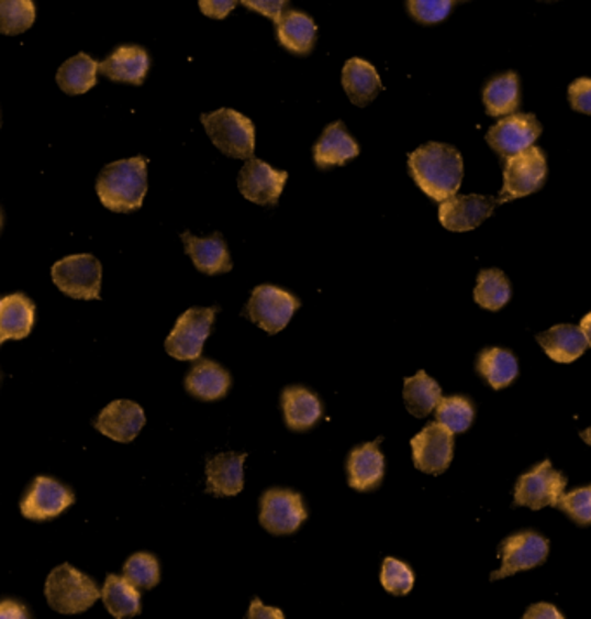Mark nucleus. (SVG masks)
I'll use <instances>...</instances> for the list:
<instances>
[{
  "label": "nucleus",
  "instance_id": "1a4fd4ad",
  "mask_svg": "<svg viewBox=\"0 0 591 619\" xmlns=\"http://www.w3.org/2000/svg\"><path fill=\"white\" fill-rule=\"evenodd\" d=\"M308 519L304 498L292 489H267L260 498L259 522L271 534H292Z\"/></svg>",
  "mask_w": 591,
  "mask_h": 619
},
{
  "label": "nucleus",
  "instance_id": "39448f33",
  "mask_svg": "<svg viewBox=\"0 0 591 619\" xmlns=\"http://www.w3.org/2000/svg\"><path fill=\"white\" fill-rule=\"evenodd\" d=\"M53 281L65 296L71 299H101L103 267L91 254L70 255L54 264Z\"/></svg>",
  "mask_w": 591,
  "mask_h": 619
},
{
  "label": "nucleus",
  "instance_id": "dca6fc26",
  "mask_svg": "<svg viewBox=\"0 0 591 619\" xmlns=\"http://www.w3.org/2000/svg\"><path fill=\"white\" fill-rule=\"evenodd\" d=\"M500 200L481 195H460L441 203L439 219L446 230L464 233L481 226L486 219L493 215Z\"/></svg>",
  "mask_w": 591,
  "mask_h": 619
},
{
  "label": "nucleus",
  "instance_id": "9d476101",
  "mask_svg": "<svg viewBox=\"0 0 591 619\" xmlns=\"http://www.w3.org/2000/svg\"><path fill=\"white\" fill-rule=\"evenodd\" d=\"M567 479L560 472L554 471L550 460H545L538 467L527 472L515 486V505L542 510L557 507L566 491Z\"/></svg>",
  "mask_w": 591,
  "mask_h": 619
},
{
  "label": "nucleus",
  "instance_id": "a878e982",
  "mask_svg": "<svg viewBox=\"0 0 591 619\" xmlns=\"http://www.w3.org/2000/svg\"><path fill=\"white\" fill-rule=\"evenodd\" d=\"M35 303L25 294H11L0 300V344L9 339L21 341L32 332Z\"/></svg>",
  "mask_w": 591,
  "mask_h": 619
},
{
  "label": "nucleus",
  "instance_id": "09e8293b",
  "mask_svg": "<svg viewBox=\"0 0 591 619\" xmlns=\"http://www.w3.org/2000/svg\"><path fill=\"white\" fill-rule=\"evenodd\" d=\"M581 439H583L584 443L590 444L591 446V429H587V431L581 432Z\"/></svg>",
  "mask_w": 591,
  "mask_h": 619
},
{
  "label": "nucleus",
  "instance_id": "f8f14e48",
  "mask_svg": "<svg viewBox=\"0 0 591 619\" xmlns=\"http://www.w3.org/2000/svg\"><path fill=\"white\" fill-rule=\"evenodd\" d=\"M501 564L497 573L491 574V579H503L506 576H514L521 571L534 570L542 566L548 557L550 545L548 540L534 531L512 534L501 543Z\"/></svg>",
  "mask_w": 591,
  "mask_h": 619
},
{
  "label": "nucleus",
  "instance_id": "b1692460",
  "mask_svg": "<svg viewBox=\"0 0 591 619\" xmlns=\"http://www.w3.org/2000/svg\"><path fill=\"white\" fill-rule=\"evenodd\" d=\"M538 342L546 356L562 365L576 362L588 347L587 335L581 327L575 324H557L548 332L539 333Z\"/></svg>",
  "mask_w": 591,
  "mask_h": 619
},
{
  "label": "nucleus",
  "instance_id": "0eeeda50",
  "mask_svg": "<svg viewBox=\"0 0 591 619\" xmlns=\"http://www.w3.org/2000/svg\"><path fill=\"white\" fill-rule=\"evenodd\" d=\"M219 308H191L177 320L165 349L179 362H197L202 356L203 344L209 339Z\"/></svg>",
  "mask_w": 591,
  "mask_h": 619
},
{
  "label": "nucleus",
  "instance_id": "2f4dec72",
  "mask_svg": "<svg viewBox=\"0 0 591 619\" xmlns=\"http://www.w3.org/2000/svg\"><path fill=\"white\" fill-rule=\"evenodd\" d=\"M98 71L99 63L94 62L89 54L80 53L75 58L63 63L56 74V82L66 95H83V92L91 91L98 82Z\"/></svg>",
  "mask_w": 591,
  "mask_h": 619
},
{
  "label": "nucleus",
  "instance_id": "9b49d317",
  "mask_svg": "<svg viewBox=\"0 0 591 619\" xmlns=\"http://www.w3.org/2000/svg\"><path fill=\"white\" fill-rule=\"evenodd\" d=\"M74 504L75 495L68 486L53 477L38 476L30 484L20 509L23 517L30 521L41 522L62 516Z\"/></svg>",
  "mask_w": 591,
  "mask_h": 619
},
{
  "label": "nucleus",
  "instance_id": "c756f323",
  "mask_svg": "<svg viewBox=\"0 0 591 619\" xmlns=\"http://www.w3.org/2000/svg\"><path fill=\"white\" fill-rule=\"evenodd\" d=\"M101 599L108 612L115 618H134L141 612V594L136 585H132L125 576L108 574Z\"/></svg>",
  "mask_w": 591,
  "mask_h": 619
},
{
  "label": "nucleus",
  "instance_id": "aec40b11",
  "mask_svg": "<svg viewBox=\"0 0 591 619\" xmlns=\"http://www.w3.org/2000/svg\"><path fill=\"white\" fill-rule=\"evenodd\" d=\"M186 254L193 261L198 272L214 276L230 273L233 269L226 242L221 233L212 234L209 239H197L191 233L181 234Z\"/></svg>",
  "mask_w": 591,
  "mask_h": 619
},
{
  "label": "nucleus",
  "instance_id": "bb28decb",
  "mask_svg": "<svg viewBox=\"0 0 591 619\" xmlns=\"http://www.w3.org/2000/svg\"><path fill=\"white\" fill-rule=\"evenodd\" d=\"M342 86L356 107L370 104L378 92L382 91V80L378 77L375 66L361 58H353L345 63Z\"/></svg>",
  "mask_w": 591,
  "mask_h": 619
},
{
  "label": "nucleus",
  "instance_id": "412c9836",
  "mask_svg": "<svg viewBox=\"0 0 591 619\" xmlns=\"http://www.w3.org/2000/svg\"><path fill=\"white\" fill-rule=\"evenodd\" d=\"M149 56L140 46H120L99 63V71L113 82L143 86L144 78L148 75Z\"/></svg>",
  "mask_w": 591,
  "mask_h": 619
},
{
  "label": "nucleus",
  "instance_id": "37998d69",
  "mask_svg": "<svg viewBox=\"0 0 591 619\" xmlns=\"http://www.w3.org/2000/svg\"><path fill=\"white\" fill-rule=\"evenodd\" d=\"M238 4V0H200V9L205 16L224 20Z\"/></svg>",
  "mask_w": 591,
  "mask_h": 619
},
{
  "label": "nucleus",
  "instance_id": "58836bf2",
  "mask_svg": "<svg viewBox=\"0 0 591 619\" xmlns=\"http://www.w3.org/2000/svg\"><path fill=\"white\" fill-rule=\"evenodd\" d=\"M557 507L578 524H591V484L564 495Z\"/></svg>",
  "mask_w": 591,
  "mask_h": 619
},
{
  "label": "nucleus",
  "instance_id": "cd10ccee",
  "mask_svg": "<svg viewBox=\"0 0 591 619\" xmlns=\"http://www.w3.org/2000/svg\"><path fill=\"white\" fill-rule=\"evenodd\" d=\"M186 390L200 401H219L231 387V375L218 363L202 360L191 368L185 382Z\"/></svg>",
  "mask_w": 591,
  "mask_h": 619
},
{
  "label": "nucleus",
  "instance_id": "8fccbe9b",
  "mask_svg": "<svg viewBox=\"0 0 591 619\" xmlns=\"http://www.w3.org/2000/svg\"><path fill=\"white\" fill-rule=\"evenodd\" d=\"M542 2H557V0H542Z\"/></svg>",
  "mask_w": 591,
  "mask_h": 619
},
{
  "label": "nucleus",
  "instance_id": "2eb2a0df",
  "mask_svg": "<svg viewBox=\"0 0 591 619\" xmlns=\"http://www.w3.org/2000/svg\"><path fill=\"white\" fill-rule=\"evenodd\" d=\"M288 174L266 162L250 158L238 176L239 194L257 206H276L287 185Z\"/></svg>",
  "mask_w": 591,
  "mask_h": 619
},
{
  "label": "nucleus",
  "instance_id": "4468645a",
  "mask_svg": "<svg viewBox=\"0 0 591 619\" xmlns=\"http://www.w3.org/2000/svg\"><path fill=\"white\" fill-rule=\"evenodd\" d=\"M539 134H542V123L536 117L515 113L505 117L491 128L486 141L498 155L510 158L533 148L534 141L538 140Z\"/></svg>",
  "mask_w": 591,
  "mask_h": 619
},
{
  "label": "nucleus",
  "instance_id": "f3484780",
  "mask_svg": "<svg viewBox=\"0 0 591 619\" xmlns=\"http://www.w3.org/2000/svg\"><path fill=\"white\" fill-rule=\"evenodd\" d=\"M146 423L143 408L134 401L119 399L99 413L94 422L96 429L116 443H132Z\"/></svg>",
  "mask_w": 591,
  "mask_h": 619
},
{
  "label": "nucleus",
  "instance_id": "c9c22d12",
  "mask_svg": "<svg viewBox=\"0 0 591 619\" xmlns=\"http://www.w3.org/2000/svg\"><path fill=\"white\" fill-rule=\"evenodd\" d=\"M35 21L33 0H0V32L18 35L26 32Z\"/></svg>",
  "mask_w": 591,
  "mask_h": 619
},
{
  "label": "nucleus",
  "instance_id": "423d86ee",
  "mask_svg": "<svg viewBox=\"0 0 591 619\" xmlns=\"http://www.w3.org/2000/svg\"><path fill=\"white\" fill-rule=\"evenodd\" d=\"M299 308L300 300L290 291L272 285H260L252 291L250 300L243 309V317L254 321L269 335H276L287 327Z\"/></svg>",
  "mask_w": 591,
  "mask_h": 619
},
{
  "label": "nucleus",
  "instance_id": "72a5a7b5",
  "mask_svg": "<svg viewBox=\"0 0 591 619\" xmlns=\"http://www.w3.org/2000/svg\"><path fill=\"white\" fill-rule=\"evenodd\" d=\"M510 297H512V287L505 273L500 269H484L479 273L473 299L481 308L500 311L509 303Z\"/></svg>",
  "mask_w": 591,
  "mask_h": 619
},
{
  "label": "nucleus",
  "instance_id": "20e7f679",
  "mask_svg": "<svg viewBox=\"0 0 591 619\" xmlns=\"http://www.w3.org/2000/svg\"><path fill=\"white\" fill-rule=\"evenodd\" d=\"M203 128L212 143L224 155L239 161H250L255 152L254 122L239 111L222 108L202 115Z\"/></svg>",
  "mask_w": 591,
  "mask_h": 619
},
{
  "label": "nucleus",
  "instance_id": "49530a36",
  "mask_svg": "<svg viewBox=\"0 0 591 619\" xmlns=\"http://www.w3.org/2000/svg\"><path fill=\"white\" fill-rule=\"evenodd\" d=\"M247 618H278L283 619L285 615L280 609H275V607L263 606L260 599L255 597L254 603H252L250 609H248Z\"/></svg>",
  "mask_w": 591,
  "mask_h": 619
},
{
  "label": "nucleus",
  "instance_id": "5701e85b",
  "mask_svg": "<svg viewBox=\"0 0 591 619\" xmlns=\"http://www.w3.org/2000/svg\"><path fill=\"white\" fill-rule=\"evenodd\" d=\"M285 423L293 432H308L323 417V405L316 394L305 387H287L281 394Z\"/></svg>",
  "mask_w": 591,
  "mask_h": 619
},
{
  "label": "nucleus",
  "instance_id": "c85d7f7f",
  "mask_svg": "<svg viewBox=\"0 0 591 619\" xmlns=\"http://www.w3.org/2000/svg\"><path fill=\"white\" fill-rule=\"evenodd\" d=\"M477 372L494 390L505 389L517 378V357L506 349H486L477 357Z\"/></svg>",
  "mask_w": 591,
  "mask_h": 619
},
{
  "label": "nucleus",
  "instance_id": "f257e3e1",
  "mask_svg": "<svg viewBox=\"0 0 591 619\" xmlns=\"http://www.w3.org/2000/svg\"><path fill=\"white\" fill-rule=\"evenodd\" d=\"M408 167L423 194L436 201L455 197L464 179L460 152L449 144H425L411 153Z\"/></svg>",
  "mask_w": 591,
  "mask_h": 619
},
{
  "label": "nucleus",
  "instance_id": "a19ab883",
  "mask_svg": "<svg viewBox=\"0 0 591 619\" xmlns=\"http://www.w3.org/2000/svg\"><path fill=\"white\" fill-rule=\"evenodd\" d=\"M569 103L572 110L591 115V78H578L569 87Z\"/></svg>",
  "mask_w": 591,
  "mask_h": 619
},
{
  "label": "nucleus",
  "instance_id": "473e14b6",
  "mask_svg": "<svg viewBox=\"0 0 591 619\" xmlns=\"http://www.w3.org/2000/svg\"><path fill=\"white\" fill-rule=\"evenodd\" d=\"M404 402L408 411L416 419H425L436 410L441 402V387L434 378L425 372H419L415 377L404 380Z\"/></svg>",
  "mask_w": 591,
  "mask_h": 619
},
{
  "label": "nucleus",
  "instance_id": "a211bd4d",
  "mask_svg": "<svg viewBox=\"0 0 591 619\" xmlns=\"http://www.w3.org/2000/svg\"><path fill=\"white\" fill-rule=\"evenodd\" d=\"M380 443H382V438L377 439L373 443L354 447L349 453L347 476H349L350 488L356 491H371L382 484L386 458L378 447Z\"/></svg>",
  "mask_w": 591,
  "mask_h": 619
},
{
  "label": "nucleus",
  "instance_id": "4be33fe9",
  "mask_svg": "<svg viewBox=\"0 0 591 619\" xmlns=\"http://www.w3.org/2000/svg\"><path fill=\"white\" fill-rule=\"evenodd\" d=\"M247 453H221L207 460V493L215 497H236L243 489V464Z\"/></svg>",
  "mask_w": 591,
  "mask_h": 619
},
{
  "label": "nucleus",
  "instance_id": "f704fd0d",
  "mask_svg": "<svg viewBox=\"0 0 591 619\" xmlns=\"http://www.w3.org/2000/svg\"><path fill=\"white\" fill-rule=\"evenodd\" d=\"M476 410L470 399L464 396H451V398L441 399L436 408L437 422L448 427L453 434L465 432L472 425Z\"/></svg>",
  "mask_w": 591,
  "mask_h": 619
},
{
  "label": "nucleus",
  "instance_id": "7ed1b4c3",
  "mask_svg": "<svg viewBox=\"0 0 591 619\" xmlns=\"http://www.w3.org/2000/svg\"><path fill=\"white\" fill-rule=\"evenodd\" d=\"M94 579L70 564L51 571L46 582V599L51 609L62 615H80L91 609L101 597Z\"/></svg>",
  "mask_w": 591,
  "mask_h": 619
},
{
  "label": "nucleus",
  "instance_id": "de8ad7c7",
  "mask_svg": "<svg viewBox=\"0 0 591 619\" xmlns=\"http://www.w3.org/2000/svg\"><path fill=\"white\" fill-rule=\"evenodd\" d=\"M581 330H583L584 335H587L588 344L591 345V312L581 321Z\"/></svg>",
  "mask_w": 591,
  "mask_h": 619
},
{
  "label": "nucleus",
  "instance_id": "f03ea898",
  "mask_svg": "<svg viewBox=\"0 0 591 619\" xmlns=\"http://www.w3.org/2000/svg\"><path fill=\"white\" fill-rule=\"evenodd\" d=\"M99 200L111 212H134L148 191V161L134 156L107 165L96 183Z\"/></svg>",
  "mask_w": 591,
  "mask_h": 619
},
{
  "label": "nucleus",
  "instance_id": "7c9ffc66",
  "mask_svg": "<svg viewBox=\"0 0 591 619\" xmlns=\"http://www.w3.org/2000/svg\"><path fill=\"white\" fill-rule=\"evenodd\" d=\"M486 110L491 117L512 115L521 104V82L515 71L498 75L486 86Z\"/></svg>",
  "mask_w": 591,
  "mask_h": 619
},
{
  "label": "nucleus",
  "instance_id": "393cba45",
  "mask_svg": "<svg viewBox=\"0 0 591 619\" xmlns=\"http://www.w3.org/2000/svg\"><path fill=\"white\" fill-rule=\"evenodd\" d=\"M276 37L290 53L308 56L316 44L317 26L308 14L287 9L276 23Z\"/></svg>",
  "mask_w": 591,
  "mask_h": 619
},
{
  "label": "nucleus",
  "instance_id": "6e6552de",
  "mask_svg": "<svg viewBox=\"0 0 591 619\" xmlns=\"http://www.w3.org/2000/svg\"><path fill=\"white\" fill-rule=\"evenodd\" d=\"M546 156L542 148L526 150L510 156L503 170V189L500 203L536 194L546 181Z\"/></svg>",
  "mask_w": 591,
  "mask_h": 619
},
{
  "label": "nucleus",
  "instance_id": "c03bdc74",
  "mask_svg": "<svg viewBox=\"0 0 591 619\" xmlns=\"http://www.w3.org/2000/svg\"><path fill=\"white\" fill-rule=\"evenodd\" d=\"M0 618H32L29 609L23 604L16 603L13 599H5L0 606Z\"/></svg>",
  "mask_w": 591,
  "mask_h": 619
},
{
  "label": "nucleus",
  "instance_id": "ea45409f",
  "mask_svg": "<svg viewBox=\"0 0 591 619\" xmlns=\"http://www.w3.org/2000/svg\"><path fill=\"white\" fill-rule=\"evenodd\" d=\"M453 0H408V11L413 20L434 25L451 13Z\"/></svg>",
  "mask_w": 591,
  "mask_h": 619
},
{
  "label": "nucleus",
  "instance_id": "79ce46f5",
  "mask_svg": "<svg viewBox=\"0 0 591 619\" xmlns=\"http://www.w3.org/2000/svg\"><path fill=\"white\" fill-rule=\"evenodd\" d=\"M290 0H242L245 8L252 9L255 13L263 14L269 20L278 23L285 11H287Z\"/></svg>",
  "mask_w": 591,
  "mask_h": 619
},
{
  "label": "nucleus",
  "instance_id": "ddd939ff",
  "mask_svg": "<svg viewBox=\"0 0 591 619\" xmlns=\"http://www.w3.org/2000/svg\"><path fill=\"white\" fill-rule=\"evenodd\" d=\"M413 462L419 471L432 476H441L451 465L455 439L453 432L443 423H428L419 435L411 439Z\"/></svg>",
  "mask_w": 591,
  "mask_h": 619
},
{
  "label": "nucleus",
  "instance_id": "e433bc0d",
  "mask_svg": "<svg viewBox=\"0 0 591 619\" xmlns=\"http://www.w3.org/2000/svg\"><path fill=\"white\" fill-rule=\"evenodd\" d=\"M124 576L140 590H149L160 582V566L155 555L140 552L125 562Z\"/></svg>",
  "mask_w": 591,
  "mask_h": 619
},
{
  "label": "nucleus",
  "instance_id": "6ab92c4d",
  "mask_svg": "<svg viewBox=\"0 0 591 619\" xmlns=\"http://www.w3.org/2000/svg\"><path fill=\"white\" fill-rule=\"evenodd\" d=\"M314 164L321 170H328L335 165H345L359 155V146L350 136L344 122L330 123L314 144Z\"/></svg>",
  "mask_w": 591,
  "mask_h": 619
},
{
  "label": "nucleus",
  "instance_id": "a18cd8bd",
  "mask_svg": "<svg viewBox=\"0 0 591 619\" xmlns=\"http://www.w3.org/2000/svg\"><path fill=\"white\" fill-rule=\"evenodd\" d=\"M524 618L560 619L564 618V616L562 612H559V609H557V607L551 606V604L543 603L536 604V606H531L529 609H527L526 615H524Z\"/></svg>",
  "mask_w": 591,
  "mask_h": 619
},
{
  "label": "nucleus",
  "instance_id": "4c0bfd02",
  "mask_svg": "<svg viewBox=\"0 0 591 619\" xmlns=\"http://www.w3.org/2000/svg\"><path fill=\"white\" fill-rule=\"evenodd\" d=\"M380 582H382L383 588L389 594L406 595L410 594L411 588L415 585V574L404 562L398 561L394 557H387L383 561Z\"/></svg>",
  "mask_w": 591,
  "mask_h": 619
}]
</instances>
